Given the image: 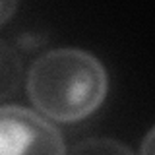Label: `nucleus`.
Segmentation results:
<instances>
[{
  "label": "nucleus",
  "mask_w": 155,
  "mask_h": 155,
  "mask_svg": "<svg viewBox=\"0 0 155 155\" xmlns=\"http://www.w3.org/2000/svg\"><path fill=\"white\" fill-rule=\"evenodd\" d=\"M109 78L99 60L80 48H54L29 68L31 103L56 122H76L95 113L107 97Z\"/></svg>",
  "instance_id": "obj_1"
},
{
  "label": "nucleus",
  "mask_w": 155,
  "mask_h": 155,
  "mask_svg": "<svg viewBox=\"0 0 155 155\" xmlns=\"http://www.w3.org/2000/svg\"><path fill=\"white\" fill-rule=\"evenodd\" d=\"M60 132L45 118L23 107H0V155L64 153Z\"/></svg>",
  "instance_id": "obj_2"
},
{
  "label": "nucleus",
  "mask_w": 155,
  "mask_h": 155,
  "mask_svg": "<svg viewBox=\"0 0 155 155\" xmlns=\"http://www.w3.org/2000/svg\"><path fill=\"white\" fill-rule=\"evenodd\" d=\"M21 78V60L16 48L0 39V101L18 89Z\"/></svg>",
  "instance_id": "obj_3"
},
{
  "label": "nucleus",
  "mask_w": 155,
  "mask_h": 155,
  "mask_svg": "<svg viewBox=\"0 0 155 155\" xmlns=\"http://www.w3.org/2000/svg\"><path fill=\"white\" fill-rule=\"evenodd\" d=\"M74 151H116V153H130L124 145H118L109 140H95V142H85L81 145H76Z\"/></svg>",
  "instance_id": "obj_4"
},
{
  "label": "nucleus",
  "mask_w": 155,
  "mask_h": 155,
  "mask_svg": "<svg viewBox=\"0 0 155 155\" xmlns=\"http://www.w3.org/2000/svg\"><path fill=\"white\" fill-rule=\"evenodd\" d=\"M18 10V0H0V25L8 21Z\"/></svg>",
  "instance_id": "obj_5"
}]
</instances>
